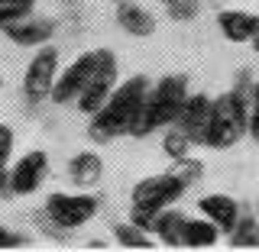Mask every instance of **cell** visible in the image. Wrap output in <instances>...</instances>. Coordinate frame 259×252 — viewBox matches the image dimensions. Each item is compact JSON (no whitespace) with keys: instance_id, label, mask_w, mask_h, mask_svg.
I'll return each mask as SVG.
<instances>
[{"instance_id":"obj_1","label":"cell","mask_w":259,"mask_h":252,"mask_svg":"<svg viewBox=\"0 0 259 252\" xmlns=\"http://www.w3.org/2000/svg\"><path fill=\"white\" fill-rule=\"evenodd\" d=\"M146 94H149V78L146 75H133V78L120 81V84L113 87V94L107 97V104L91 117L88 136H91L94 142H110V139H117V136H133L136 123H140V117H143Z\"/></svg>"},{"instance_id":"obj_2","label":"cell","mask_w":259,"mask_h":252,"mask_svg":"<svg viewBox=\"0 0 259 252\" xmlns=\"http://www.w3.org/2000/svg\"><path fill=\"white\" fill-rule=\"evenodd\" d=\"M185 97H188V81H185V75H165L156 84H149V94H146V104H143V117L136 123L133 136H149L156 129L172 126L178 110H182V104H185Z\"/></svg>"},{"instance_id":"obj_3","label":"cell","mask_w":259,"mask_h":252,"mask_svg":"<svg viewBox=\"0 0 259 252\" xmlns=\"http://www.w3.org/2000/svg\"><path fill=\"white\" fill-rule=\"evenodd\" d=\"M246 120H249V107L243 91H227L221 97L210 100V120H207V133H204V145L210 149H230L246 136Z\"/></svg>"},{"instance_id":"obj_4","label":"cell","mask_w":259,"mask_h":252,"mask_svg":"<svg viewBox=\"0 0 259 252\" xmlns=\"http://www.w3.org/2000/svg\"><path fill=\"white\" fill-rule=\"evenodd\" d=\"M97 210H101V200H97L94 194H84V191H78V194L55 191V194L46 197V217H49V223L62 233H71V230H78V226L91 223L97 217Z\"/></svg>"},{"instance_id":"obj_5","label":"cell","mask_w":259,"mask_h":252,"mask_svg":"<svg viewBox=\"0 0 259 252\" xmlns=\"http://www.w3.org/2000/svg\"><path fill=\"white\" fill-rule=\"evenodd\" d=\"M117 55L110 52V48H97V65L91 71V78H88V84L81 87V94L75 97L78 110L84 113V117H94L97 110L107 104V97L113 94V87H117Z\"/></svg>"},{"instance_id":"obj_6","label":"cell","mask_w":259,"mask_h":252,"mask_svg":"<svg viewBox=\"0 0 259 252\" xmlns=\"http://www.w3.org/2000/svg\"><path fill=\"white\" fill-rule=\"evenodd\" d=\"M188 191V184L182 181L178 175L172 172H162V175H152V178H143L140 184L130 194V207L136 210H149V214H159V210L172 207L175 200H182V194Z\"/></svg>"},{"instance_id":"obj_7","label":"cell","mask_w":259,"mask_h":252,"mask_svg":"<svg viewBox=\"0 0 259 252\" xmlns=\"http://www.w3.org/2000/svg\"><path fill=\"white\" fill-rule=\"evenodd\" d=\"M59 78V48L55 45H39V52L29 59L26 75H23V97L29 104H42L52 94V84Z\"/></svg>"},{"instance_id":"obj_8","label":"cell","mask_w":259,"mask_h":252,"mask_svg":"<svg viewBox=\"0 0 259 252\" xmlns=\"http://www.w3.org/2000/svg\"><path fill=\"white\" fill-rule=\"evenodd\" d=\"M94 65H97V48L81 52L68 68H62L59 78H55V84H52V94H49L52 104H62V107H65V104H75V97L81 94V87L88 84V78H91Z\"/></svg>"},{"instance_id":"obj_9","label":"cell","mask_w":259,"mask_h":252,"mask_svg":"<svg viewBox=\"0 0 259 252\" xmlns=\"http://www.w3.org/2000/svg\"><path fill=\"white\" fill-rule=\"evenodd\" d=\"M46 172H49V156L42 149H32L26 156H20L10 165V191L20 194V197L39 191V184L46 181Z\"/></svg>"},{"instance_id":"obj_10","label":"cell","mask_w":259,"mask_h":252,"mask_svg":"<svg viewBox=\"0 0 259 252\" xmlns=\"http://www.w3.org/2000/svg\"><path fill=\"white\" fill-rule=\"evenodd\" d=\"M207 120H210V97L207 94H188L175 117V129H182L194 145H204V133H207Z\"/></svg>"},{"instance_id":"obj_11","label":"cell","mask_w":259,"mask_h":252,"mask_svg":"<svg viewBox=\"0 0 259 252\" xmlns=\"http://www.w3.org/2000/svg\"><path fill=\"white\" fill-rule=\"evenodd\" d=\"M0 32H4V36L10 39L13 45L39 48V45H46L49 39H52L55 26H52L49 20H36V16H26V20H16V23H10V26H4Z\"/></svg>"},{"instance_id":"obj_12","label":"cell","mask_w":259,"mask_h":252,"mask_svg":"<svg viewBox=\"0 0 259 252\" xmlns=\"http://www.w3.org/2000/svg\"><path fill=\"white\" fill-rule=\"evenodd\" d=\"M198 210H201V214H204L221 233H230L233 223L240 220V204L230 197V194H204V197L198 200Z\"/></svg>"},{"instance_id":"obj_13","label":"cell","mask_w":259,"mask_h":252,"mask_svg":"<svg viewBox=\"0 0 259 252\" xmlns=\"http://www.w3.org/2000/svg\"><path fill=\"white\" fill-rule=\"evenodd\" d=\"M117 26L136 39H149L156 32V16L133 0H117Z\"/></svg>"},{"instance_id":"obj_14","label":"cell","mask_w":259,"mask_h":252,"mask_svg":"<svg viewBox=\"0 0 259 252\" xmlns=\"http://www.w3.org/2000/svg\"><path fill=\"white\" fill-rule=\"evenodd\" d=\"M217 29L227 42H249L256 29V16L243 10H221L217 13Z\"/></svg>"},{"instance_id":"obj_15","label":"cell","mask_w":259,"mask_h":252,"mask_svg":"<svg viewBox=\"0 0 259 252\" xmlns=\"http://www.w3.org/2000/svg\"><path fill=\"white\" fill-rule=\"evenodd\" d=\"M221 239V230L207 220V217H185V230H182V246L185 249H214Z\"/></svg>"},{"instance_id":"obj_16","label":"cell","mask_w":259,"mask_h":252,"mask_svg":"<svg viewBox=\"0 0 259 252\" xmlns=\"http://www.w3.org/2000/svg\"><path fill=\"white\" fill-rule=\"evenodd\" d=\"M104 175V162L97 152H78L68 162V178L78 184V188H94Z\"/></svg>"},{"instance_id":"obj_17","label":"cell","mask_w":259,"mask_h":252,"mask_svg":"<svg viewBox=\"0 0 259 252\" xmlns=\"http://www.w3.org/2000/svg\"><path fill=\"white\" fill-rule=\"evenodd\" d=\"M182 230H185V214L175 207H165L156 214V226H152V236H159L168 249H182Z\"/></svg>"},{"instance_id":"obj_18","label":"cell","mask_w":259,"mask_h":252,"mask_svg":"<svg viewBox=\"0 0 259 252\" xmlns=\"http://www.w3.org/2000/svg\"><path fill=\"white\" fill-rule=\"evenodd\" d=\"M113 239H117L120 249H152L156 246V242H152V233L143 230V226H136L133 220L113 226Z\"/></svg>"},{"instance_id":"obj_19","label":"cell","mask_w":259,"mask_h":252,"mask_svg":"<svg viewBox=\"0 0 259 252\" xmlns=\"http://www.w3.org/2000/svg\"><path fill=\"white\" fill-rule=\"evenodd\" d=\"M227 239H230L233 249H256L259 246V223L253 217H240L233 223V230L227 233Z\"/></svg>"},{"instance_id":"obj_20","label":"cell","mask_w":259,"mask_h":252,"mask_svg":"<svg viewBox=\"0 0 259 252\" xmlns=\"http://www.w3.org/2000/svg\"><path fill=\"white\" fill-rule=\"evenodd\" d=\"M36 4H39V0H0V29L10 26V23H16V20L32 16Z\"/></svg>"},{"instance_id":"obj_21","label":"cell","mask_w":259,"mask_h":252,"mask_svg":"<svg viewBox=\"0 0 259 252\" xmlns=\"http://www.w3.org/2000/svg\"><path fill=\"white\" fill-rule=\"evenodd\" d=\"M191 145H194V142L182 133V129H175V126L168 129L165 139H162V149H165V156L172 159V162H175V159H185V156L191 152Z\"/></svg>"},{"instance_id":"obj_22","label":"cell","mask_w":259,"mask_h":252,"mask_svg":"<svg viewBox=\"0 0 259 252\" xmlns=\"http://www.w3.org/2000/svg\"><path fill=\"white\" fill-rule=\"evenodd\" d=\"M168 172H172V175H178V178H182V181L191 188V184L201 178V172H204V168H201V162H198V159L185 156V159H175V165L168 168Z\"/></svg>"},{"instance_id":"obj_23","label":"cell","mask_w":259,"mask_h":252,"mask_svg":"<svg viewBox=\"0 0 259 252\" xmlns=\"http://www.w3.org/2000/svg\"><path fill=\"white\" fill-rule=\"evenodd\" d=\"M165 10L172 20H191V16H198V0H172Z\"/></svg>"},{"instance_id":"obj_24","label":"cell","mask_w":259,"mask_h":252,"mask_svg":"<svg viewBox=\"0 0 259 252\" xmlns=\"http://www.w3.org/2000/svg\"><path fill=\"white\" fill-rule=\"evenodd\" d=\"M13 142H16L13 129L7 126V123H0V168H4V165H10V156H13Z\"/></svg>"},{"instance_id":"obj_25","label":"cell","mask_w":259,"mask_h":252,"mask_svg":"<svg viewBox=\"0 0 259 252\" xmlns=\"http://www.w3.org/2000/svg\"><path fill=\"white\" fill-rule=\"evenodd\" d=\"M23 246H26V236H23V233L0 226V249H23Z\"/></svg>"},{"instance_id":"obj_26","label":"cell","mask_w":259,"mask_h":252,"mask_svg":"<svg viewBox=\"0 0 259 252\" xmlns=\"http://www.w3.org/2000/svg\"><path fill=\"white\" fill-rule=\"evenodd\" d=\"M246 133L253 136V139H259V110H256V107L249 110V120H246Z\"/></svg>"},{"instance_id":"obj_27","label":"cell","mask_w":259,"mask_h":252,"mask_svg":"<svg viewBox=\"0 0 259 252\" xmlns=\"http://www.w3.org/2000/svg\"><path fill=\"white\" fill-rule=\"evenodd\" d=\"M10 194H13L10 191V168L4 165L0 168V197H10Z\"/></svg>"},{"instance_id":"obj_28","label":"cell","mask_w":259,"mask_h":252,"mask_svg":"<svg viewBox=\"0 0 259 252\" xmlns=\"http://www.w3.org/2000/svg\"><path fill=\"white\" fill-rule=\"evenodd\" d=\"M249 45L259 52V16H256V29H253V39H249Z\"/></svg>"},{"instance_id":"obj_29","label":"cell","mask_w":259,"mask_h":252,"mask_svg":"<svg viewBox=\"0 0 259 252\" xmlns=\"http://www.w3.org/2000/svg\"><path fill=\"white\" fill-rule=\"evenodd\" d=\"M253 107L259 110V81H256V84H253Z\"/></svg>"},{"instance_id":"obj_30","label":"cell","mask_w":259,"mask_h":252,"mask_svg":"<svg viewBox=\"0 0 259 252\" xmlns=\"http://www.w3.org/2000/svg\"><path fill=\"white\" fill-rule=\"evenodd\" d=\"M162 4H165V7H168V4H172V0H162Z\"/></svg>"},{"instance_id":"obj_31","label":"cell","mask_w":259,"mask_h":252,"mask_svg":"<svg viewBox=\"0 0 259 252\" xmlns=\"http://www.w3.org/2000/svg\"><path fill=\"white\" fill-rule=\"evenodd\" d=\"M0 87H4V78H0Z\"/></svg>"},{"instance_id":"obj_32","label":"cell","mask_w":259,"mask_h":252,"mask_svg":"<svg viewBox=\"0 0 259 252\" xmlns=\"http://www.w3.org/2000/svg\"><path fill=\"white\" fill-rule=\"evenodd\" d=\"M113 4H117V0H113Z\"/></svg>"}]
</instances>
